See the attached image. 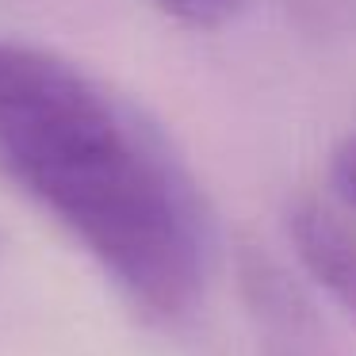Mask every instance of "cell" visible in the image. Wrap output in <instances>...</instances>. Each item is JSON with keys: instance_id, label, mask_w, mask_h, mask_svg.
Returning a JSON list of instances; mask_svg holds the SVG:
<instances>
[{"instance_id": "obj_1", "label": "cell", "mask_w": 356, "mask_h": 356, "mask_svg": "<svg viewBox=\"0 0 356 356\" xmlns=\"http://www.w3.org/2000/svg\"><path fill=\"white\" fill-rule=\"evenodd\" d=\"M0 172L146 314L200 302L211 226L161 127L92 70L0 39Z\"/></svg>"}, {"instance_id": "obj_3", "label": "cell", "mask_w": 356, "mask_h": 356, "mask_svg": "<svg viewBox=\"0 0 356 356\" xmlns=\"http://www.w3.org/2000/svg\"><path fill=\"white\" fill-rule=\"evenodd\" d=\"M287 234L310 280L356 318V230L322 200H295L287 207Z\"/></svg>"}, {"instance_id": "obj_6", "label": "cell", "mask_w": 356, "mask_h": 356, "mask_svg": "<svg viewBox=\"0 0 356 356\" xmlns=\"http://www.w3.org/2000/svg\"><path fill=\"white\" fill-rule=\"evenodd\" d=\"M333 184H337V195L356 211V134H348L337 149H333Z\"/></svg>"}, {"instance_id": "obj_4", "label": "cell", "mask_w": 356, "mask_h": 356, "mask_svg": "<svg viewBox=\"0 0 356 356\" xmlns=\"http://www.w3.org/2000/svg\"><path fill=\"white\" fill-rule=\"evenodd\" d=\"M280 4L310 35H341L356 27V0H280Z\"/></svg>"}, {"instance_id": "obj_5", "label": "cell", "mask_w": 356, "mask_h": 356, "mask_svg": "<svg viewBox=\"0 0 356 356\" xmlns=\"http://www.w3.org/2000/svg\"><path fill=\"white\" fill-rule=\"evenodd\" d=\"M154 4L161 12H169L172 19H180L188 27H203V31L230 24L245 8V0H154Z\"/></svg>"}, {"instance_id": "obj_2", "label": "cell", "mask_w": 356, "mask_h": 356, "mask_svg": "<svg viewBox=\"0 0 356 356\" xmlns=\"http://www.w3.org/2000/svg\"><path fill=\"white\" fill-rule=\"evenodd\" d=\"M238 287L261 356H341L307 287L261 245H241Z\"/></svg>"}]
</instances>
